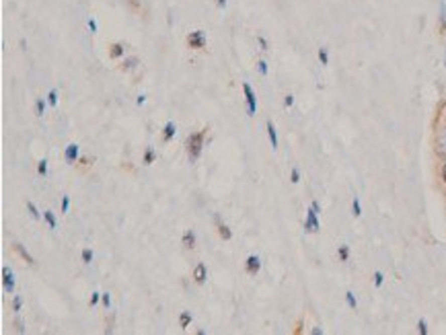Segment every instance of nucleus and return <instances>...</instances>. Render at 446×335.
I'll use <instances>...</instances> for the list:
<instances>
[{
	"instance_id": "nucleus-12",
	"label": "nucleus",
	"mask_w": 446,
	"mask_h": 335,
	"mask_svg": "<svg viewBox=\"0 0 446 335\" xmlns=\"http://www.w3.org/2000/svg\"><path fill=\"white\" fill-rule=\"evenodd\" d=\"M181 245L185 249H193L195 247V233L191 231V229H187L185 233H183V237H181Z\"/></svg>"
},
{
	"instance_id": "nucleus-21",
	"label": "nucleus",
	"mask_w": 446,
	"mask_h": 335,
	"mask_svg": "<svg viewBox=\"0 0 446 335\" xmlns=\"http://www.w3.org/2000/svg\"><path fill=\"white\" fill-rule=\"evenodd\" d=\"M440 31H446V5L440 3Z\"/></svg>"
},
{
	"instance_id": "nucleus-15",
	"label": "nucleus",
	"mask_w": 446,
	"mask_h": 335,
	"mask_svg": "<svg viewBox=\"0 0 446 335\" xmlns=\"http://www.w3.org/2000/svg\"><path fill=\"white\" fill-rule=\"evenodd\" d=\"M43 220H46V225L50 227V231H56V229H58V220H56V214H54L52 210L43 212Z\"/></svg>"
},
{
	"instance_id": "nucleus-40",
	"label": "nucleus",
	"mask_w": 446,
	"mask_h": 335,
	"mask_svg": "<svg viewBox=\"0 0 446 335\" xmlns=\"http://www.w3.org/2000/svg\"><path fill=\"white\" fill-rule=\"evenodd\" d=\"M310 208H313L317 214H321V206H319V202H313V204H310Z\"/></svg>"
},
{
	"instance_id": "nucleus-22",
	"label": "nucleus",
	"mask_w": 446,
	"mask_h": 335,
	"mask_svg": "<svg viewBox=\"0 0 446 335\" xmlns=\"http://www.w3.org/2000/svg\"><path fill=\"white\" fill-rule=\"evenodd\" d=\"M27 212L31 214V218H33V220H39V218H41L39 210L35 208V204H33V202H29V199H27Z\"/></svg>"
},
{
	"instance_id": "nucleus-37",
	"label": "nucleus",
	"mask_w": 446,
	"mask_h": 335,
	"mask_svg": "<svg viewBox=\"0 0 446 335\" xmlns=\"http://www.w3.org/2000/svg\"><path fill=\"white\" fill-rule=\"evenodd\" d=\"M294 105V97L292 95H286L284 97V107H292Z\"/></svg>"
},
{
	"instance_id": "nucleus-42",
	"label": "nucleus",
	"mask_w": 446,
	"mask_h": 335,
	"mask_svg": "<svg viewBox=\"0 0 446 335\" xmlns=\"http://www.w3.org/2000/svg\"><path fill=\"white\" fill-rule=\"evenodd\" d=\"M216 5H218L220 9H225V7H227V0H216Z\"/></svg>"
},
{
	"instance_id": "nucleus-8",
	"label": "nucleus",
	"mask_w": 446,
	"mask_h": 335,
	"mask_svg": "<svg viewBox=\"0 0 446 335\" xmlns=\"http://www.w3.org/2000/svg\"><path fill=\"white\" fill-rule=\"evenodd\" d=\"M3 286H5V290H7L9 294L15 292V276H13V272L9 270L7 265L3 267Z\"/></svg>"
},
{
	"instance_id": "nucleus-19",
	"label": "nucleus",
	"mask_w": 446,
	"mask_h": 335,
	"mask_svg": "<svg viewBox=\"0 0 446 335\" xmlns=\"http://www.w3.org/2000/svg\"><path fill=\"white\" fill-rule=\"evenodd\" d=\"M136 66H138V58H136V56H132V58H126V60H124V66H122V68H124V70H134Z\"/></svg>"
},
{
	"instance_id": "nucleus-28",
	"label": "nucleus",
	"mask_w": 446,
	"mask_h": 335,
	"mask_svg": "<svg viewBox=\"0 0 446 335\" xmlns=\"http://www.w3.org/2000/svg\"><path fill=\"white\" fill-rule=\"evenodd\" d=\"M68 210H70V197H68V195H62V208H60V212L66 214Z\"/></svg>"
},
{
	"instance_id": "nucleus-44",
	"label": "nucleus",
	"mask_w": 446,
	"mask_h": 335,
	"mask_svg": "<svg viewBox=\"0 0 446 335\" xmlns=\"http://www.w3.org/2000/svg\"><path fill=\"white\" fill-rule=\"evenodd\" d=\"M444 64H446V56H444Z\"/></svg>"
},
{
	"instance_id": "nucleus-39",
	"label": "nucleus",
	"mask_w": 446,
	"mask_h": 335,
	"mask_svg": "<svg viewBox=\"0 0 446 335\" xmlns=\"http://www.w3.org/2000/svg\"><path fill=\"white\" fill-rule=\"evenodd\" d=\"M101 302H103V306H105V308H109V304H111L109 294H103V296H101Z\"/></svg>"
},
{
	"instance_id": "nucleus-30",
	"label": "nucleus",
	"mask_w": 446,
	"mask_h": 335,
	"mask_svg": "<svg viewBox=\"0 0 446 335\" xmlns=\"http://www.w3.org/2000/svg\"><path fill=\"white\" fill-rule=\"evenodd\" d=\"M257 43H259V48L265 52V50H270V43H267V39L263 37V35H257Z\"/></svg>"
},
{
	"instance_id": "nucleus-36",
	"label": "nucleus",
	"mask_w": 446,
	"mask_h": 335,
	"mask_svg": "<svg viewBox=\"0 0 446 335\" xmlns=\"http://www.w3.org/2000/svg\"><path fill=\"white\" fill-rule=\"evenodd\" d=\"M346 300H348V306H350V308H356V298H354L352 292H346Z\"/></svg>"
},
{
	"instance_id": "nucleus-41",
	"label": "nucleus",
	"mask_w": 446,
	"mask_h": 335,
	"mask_svg": "<svg viewBox=\"0 0 446 335\" xmlns=\"http://www.w3.org/2000/svg\"><path fill=\"white\" fill-rule=\"evenodd\" d=\"M136 103H138V105H144V103H146V95H140V97L136 99Z\"/></svg>"
},
{
	"instance_id": "nucleus-25",
	"label": "nucleus",
	"mask_w": 446,
	"mask_h": 335,
	"mask_svg": "<svg viewBox=\"0 0 446 335\" xmlns=\"http://www.w3.org/2000/svg\"><path fill=\"white\" fill-rule=\"evenodd\" d=\"M11 306H13L15 312H21V308H23V298H21V296H15L13 302H11Z\"/></svg>"
},
{
	"instance_id": "nucleus-3",
	"label": "nucleus",
	"mask_w": 446,
	"mask_h": 335,
	"mask_svg": "<svg viewBox=\"0 0 446 335\" xmlns=\"http://www.w3.org/2000/svg\"><path fill=\"white\" fill-rule=\"evenodd\" d=\"M206 33L202 31V29H197V31H191L189 35H187V46L189 48H193V50H204L206 48Z\"/></svg>"
},
{
	"instance_id": "nucleus-1",
	"label": "nucleus",
	"mask_w": 446,
	"mask_h": 335,
	"mask_svg": "<svg viewBox=\"0 0 446 335\" xmlns=\"http://www.w3.org/2000/svg\"><path fill=\"white\" fill-rule=\"evenodd\" d=\"M206 134H208V128L199 130V132H193V134H189V136H187L185 146H187V156H189V161H191V163H195V161L199 159V156H202Z\"/></svg>"
},
{
	"instance_id": "nucleus-29",
	"label": "nucleus",
	"mask_w": 446,
	"mask_h": 335,
	"mask_svg": "<svg viewBox=\"0 0 446 335\" xmlns=\"http://www.w3.org/2000/svg\"><path fill=\"white\" fill-rule=\"evenodd\" d=\"M257 70H259L261 76H267V62H265V60H259V62H257Z\"/></svg>"
},
{
	"instance_id": "nucleus-14",
	"label": "nucleus",
	"mask_w": 446,
	"mask_h": 335,
	"mask_svg": "<svg viewBox=\"0 0 446 335\" xmlns=\"http://www.w3.org/2000/svg\"><path fill=\"white\" fill-rule=\"evenodd\" d=\"M13 247H15V251H17L21 257H23V259H25L29 265H35V259L31 257V253H29V251H25V249H23V245H21V243H15Z\"/></svg>"
},
{
	"instance_id": "nucleus-34",
	"label": "nucleus",
	"mask_w": 446,
	"mask_h": 335,
	"mask_svg": "<svg viewBox=\"0 0 446 335\" xmlns=\"http://www.w3.org/2000/svg\"><path fill=\"white\" fill-rule=\"evenodd\" d=\"M101 296H103V294H101V292H93V296H91V300H88V304H91V306H95V304H99V300H101Z\"/></svg>"
},
{
	"instance_id": "nucleus-38",
	"label": "nucleus",
	"mask_w": 446,
	"mask_h": 335,
	"mask_svg": "<svg viewBox=\"0 0 446 335\" xmlns=\"http://www.w3.org/2000/svg\"><path fill=\"white\" fill-rule=\"evenodd\" d=\"M88 29H91V33H97V21L95 19H88Z\"/></svg>"
},
{
	"instance_id": "nucleus-23",
	"label": "nucleus",
	"mask_w": 446,
	"mask_h": 335,
	"mask_svg": "<svg viewBox=\"0 0 446 335\" xmlns=\"http://www.w3.org/2000/svg\"><path fill=\"white\" fill-rule=\"evenodd\" d=\"M80 259H82V263H91L93 261V249H82L80 251Z\"/></svg>"
},
{
	"instance_id": "nucleus-13",
	"label": "nucleus",
	"mask_w": 446,
	"mask_h": 335,
	"mask_svg": "<svg viewBox=\"0 0 446 335\" xmlns=\"http://www.w3.org/2000/svg\"><path fill=\"white\" fill-rule=\"evenodd\" d=\"M154 161H157V150H154L152 146H148V148L144 150V156H142V165L150 167Z\"/></svg>"
},
{
	"instance_id": "nucleus-17",
	"label": "nucleus",
	"mask_w": 446,
	"mask_h": 335,
	"mask_svg": "<svg viewBox=\"0 0 446 335\" xmlns=\"http://www.w3.org/2000/svg\"><path fill=\"white\" fill-rule=\"evenodd\" d=\"M189 323H191V312H189V310H183L181 315H179V327H181V329H187Z\"/></svg>"
},
{
	"instance_id": "nucleus-33",
	"label": "nucleus",
	"mask_w": 446,
	"mask_h": 335,
	"mask_svg": "<svg viewBox=\"0 0 446 335\" xmlns=\"http://www.w3.org/2000/svg\"><path fill=\"white\" fill-rule=\"evenodd\" d=\"M417 331H419L421 335H426V333H428V327H426V321H423V319L417 321Z\"/></svg>"
},
{
	"instance_id": "nucleus-9",
	"label": "nucleus",
	"mask_w": 446,
	"mask_h": 335,
	"mask_svg": "<svg viewBox=\"0 0 446 335\" xmlns=\"http://www.w3.org/2000/svg\"><path fill=\"white\" fill-rule=\"evenodd\" d=\"M175 132H177L175 122H167L165 128H163V142H165V144H169V142L175 138Z\"/></svg>"
},
{
	"instance_id": "nucleus-16",
	"label": "nucleus",
	"mask_w": 446,
	"mask_h": 335,
	"mask_svg": "<svg viewBox=\"0 0 446 335\" xmlns=\"http://www.w3.org/2000/svg\"><path fill=\"white\" fill-rule=\"evenodd\" d=\"M218 235H220V239H225V241L233 239V231L227 225H222V222H218Z\"/></svg>"
},
{
	"instance_id": "nucleus-4",
	"label": "nucleus",
	"mask_w": 446,
	"mask_h": 335,
	"mask_svg": "<svg viewBox=\"0 0 446 335\" xmlns=\"http://www.w3.org/2000/svg\"><path fill=\"white\" fill-rule=\"evenodd\" d=\"M319 214L310 208L308 212H306V222H304V231L306 233H319V229H321V225H319V218H317Z\"/></svg>"
},
{
	"instance_id": "nucleus-43",
	"label": "nucleus",
	"mask_w": 446,
	"mask_h": 335,
	"mask_svg": "<svg viewBox=\"0 0 446 335\" xmlns=\"http://www.w3.org/2000/svg\"><path fill=\"white\" fill-rule=\"evenodd\" d=\"M442 179H444V181H446V165H444V167H442Z\"/></svg>"
},
{
	"instance_id": "nucleus-11",
	"label": "nucleus",
	"mask_w": 446,
	"mask_h": 335,
	"mask_svg": "<svg viewBox=\"0 0 446 335\" xmlns=\"http://www.w3.org/2000/svg\"><path fill=\"white\" fill-rule=\"evenodd\" d=\"M265 130H267V136H270V144H272L274 150H276V148H278V132H276L274 122L267 120V122H265Z\"/></svg>"
},
{
	"instance_id": "nucleus-24",
	"label": "nucleus",
	"mask_w": 446,
	"mask_h": 335,
	"mask_svg": "<svg viewBox=\"0 0 446 335\" xmlns=\"http://www.w3.org/2000/svg\"><path fill=\"white\" fill-rule=\"evenodd\" d=\"M48 105L50 107H58V91H56V88H52V91L48 93Z\"/></svg>"
},
{
	"instance_id": "nucleus-10",
	"label": "nucleus",
	"mask_w": 446,
	"mask_h": 335,
	"mask_svg": "<svg viewBox=\"0 0 446 335\" xmlns=\"http://www.w3.org/2000/svg\"><path fill=\"white\" fill-rule=\"evenodd\" d=\"M126 54V46L124 43H111L109 46V58L111 60H120Z\"/></svg>"
},
{
	"instance_id": "nucleus-6",
	"label": "nucleus",
	"mask_w": 446,
	"mask_h": 335,
	"mask_svg": "<svg viewBox=\"0 0 446 335\" xmlns=\"http://www.w3.org/2000/svg\"><path fill=\"white\" fill-rule=\"evenodd\" d=\"M78 156H80V148H78V144H68L64 148V161L68 163V165H74L76 161H78Z\"/></svg>"
},
{
	"instance_id": "nucleus-26",
	"label": "nucleus",
	"mask_w": 446,
	"mask_h": 335,
	"mask_svg": "<svg viewBox=\"0 0 446 335\" xmlns=\"http://www.w3.org/2000/svg\"><path fill=\"white\" fill-rule=\"evenodd\" d=\"M352 214H354V216H360V214H362L360 199H358V197H354V202H352Z\"/></svg>"
},
{
	"instance_id": "nucleus-27",
	"label": "nucleus",
	"mask_w": 446,
	"mask_h": 335,
	"mask_svg": "<svg viewBox=\"0 0 446 335\" xmlns=\"http://www.w3.org/2000/svg\"><path fill=\"white\" fill-rule=\"evenodd\" d=\"M338 255H340L342 261H348V259H350V249L346 247V245H342V247L338 249Z\"/></svg>"
},
{
	"instance_id": "nucleus-2",
	"label": "nucleus",
	"mask_w": 446,
	"mask_h": 335,
	"mask_svg": "<svg viewBox=\"0 0 446 335\" xmlns=\"http://www.w3.org/2000/svg\"><path fill=\"white\" fill-rule=\"evenodd\" d=\"M241 88H243V93H245V101H247V116L253 118V116L257 114V95H255L253 86H251L249 82H243Z\"/></svg>"
},
{
	"instance_id": "nucleus-7",
	"label": "nucleus",
	"mask_w": 446,
	"mask_h": 335,
	"mask_svg": "<svg viewBox=\"0 0 446 335\" xmlns=\"http://www.w3.org/2000/svg\"><path fill=\"white\" fill-rule=\"evenodd\" d=\"M206 280H208V267H206V263H197L195 267H193V282L195 284H206Z\"/></svg>"
},
{
	"instance_id": "nucleus-5",
	"label": "nucleus",
	"mask_w": 446,
	"mask_h": 335,
	"mask_svg": "<svg viewBox=\"0 0 446 335\" xmlns=\"http://www.w3.org/2000/svg\"><path fill=\"white\" fill-rule=\"evenodd\" d=\"M261 270V259L257 255H249L247 259H245V272H247L249 276H257Z\"/></svg>"
},
{
	"instance_id": "nucleus-20",
	"label": "nucleus",
	"mask_w": 446,
	"mask_h": 335,
	"mask_svg": "<svg viewBox=\"0 0 446 335\" xmlns=\"http://www.w3.org/2000/svg\"><path fill=\"white\" fill-rule=\"evenodd\" d=\"M37 175L39 177H48V159H41L37 163Z\"/></svg>"
},
{
	"instance_id": "nucleus-31",
	"label": "nucleus",
	"mask_w": 446,
	"mask_h": 335,
	"mask_svg": "<svg viewBox=\"0 0 446 335\" xmlns=\"http://www.w3.org/2000/svg\"><path fill=\"white\" fill-rule=\"evenodd\" d=\"M290 181H292V183H298V181H300V171H298L296 167L292 169V173H290Z\"/></svg>"
},
{
	"instance_id": "nucleus-32",
	"label": "nucleus",
	"mask_w": 446,
	"mask_h": 335,
	"mask_svg": "<svg viewBox=\"0 0 446 335\" xmlns=\"http://www.w3.org/2000/svg\"><path fill=\"white\" fill-rule=\"evenodd\" d=\"M383 280H385L383 272H376V274H374V286H376V288H381V286H383Z\"/></svg>"
},
{
	"instance_id": "nucleus-18",
	"label": "nucleus",
	"mask_w": 446,
	"mask_h": 335,
	"mask_svg": "<svg viewBox=\"0 0 446 335\" xmlns=\"http://www.w3.org/2000/svg\"><path fill=\"white\" fill-rule=\"evenodd\" d=\"M43 114H46V101H43L41 97H37V99H35V116L41 118Z\"/></svg>"
},
{
	"instance_id": "nucleus-35",
	"label": "nucleus",
	"mask_w": 446,
	"mask_h": 335,
	"mask_svg": "<svg viewBox=\"0 0 446 335\" xmlns=\"http://www.w3.org/2000/svg\"><path fill=\"white\" fill-rule=\"evenodd\" d=\"M319 60H321V64H327V62H329V56H327V50H325V48L319 50Z\"/></svg>"
}]
</instances>
